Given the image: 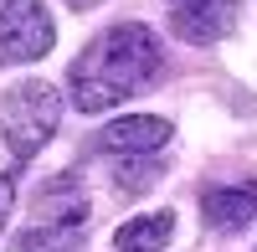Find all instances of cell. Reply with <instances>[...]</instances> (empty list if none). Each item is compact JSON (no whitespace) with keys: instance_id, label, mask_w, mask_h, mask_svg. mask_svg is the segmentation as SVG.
<instances>
[{"instance_id":"52a82bcc","label":"cell","mask_w":257,"mask_h":252,"mask_svg":"<svg viewBox=\"0 0 257 252\" xmlns=\"http://www.w3.org/2000/svg\"><path fill=\"white\" fill-rule=\"evenodd\" d=\"M170 237H175V211H149L113 232V252H165Z\"/></svg>"},{"instance_id":"8fae6325","label":"cell","mask_w":257,"mask_h":252,"mask_svg":"<svg viewBox=\"0 0 257 252\" xmlns=\"http://www.w3.org/2000/svg\"><path fill=\"white\" fill-rule=\"evenodd\" d=\"M11 206H16V170H0V232H6Z\"/></svg>"},{"instance_id":"ba28073f","label":"cell","mask_w":257,"mask_h":252,"mask_svg":"<svg viewBox=\"0 0 257 252\" xmlns=\"http://www.w3.org/2000/svg\"><path fill=\"white\" fill-rule=\"evenodd\" d=\"M36 216H47V226H82L88 221V196L77 191L72 175H57L47 191L36 196Z\"/></svg>"},{"instance_id":"5b68a950","label":"cell","mask_w":257,"mask_h":252,"mask_svg":"<svg viewBox=\"0 0 257 252\" xmlns=\"http://www.w3.org/2000/svg\"><path fill=\"white\" fill-rule=\"evenodd\" d=\"M170 118H155V113H128V118H113L108 129H98V139H93V150L98 155H155V150H165L170 144Z\"/></svg>"},{"instance_id":"7a4b0ae2","label":"cell","mask_w":257,"mask_h":252,"mask_svg":"<svg viewBox=\"0 0 257 252\" xmlns=\"http://www.w3.org/2000/svg\"><path fill=\"white\" fill-rule=\"evenodd\" d=\"M62 123V93L52 88V82H16V88H6V98H0V134H6L11 155L16 160H31L47 150V139L57 134Z\"/></svg>"},{"instance_id":"8992f818","label":"cell","mask_w":257,"mask_h":252,"mask_svg":"<svg viewBox=\"0 0 257 252\" xmlns=\"http://www.w3.org/2000/svg\"><path fill=\"white\" fill-rule=\"evenodd\" d=\"M201 216L216 232H242L257 216V180H231V185H206L201 191Z\"/></svg>"},{"instance_id":"6da1fadb","label":"cell","mask_w":257,"mask_h":252,"mask_svg":"<svg viewBox=\"0 0 257 252\" xmlns=\"http://www.w3.org/2000/svg\"><path fill=\"white\" fill-rule=\"evenodd\" d=\"M160 36L144 26V21H118V26L98 31L88 47L77 52V62L67 67V93L72 108L82 113H103L113 103L134 98L149 77L160 72Z\"/></svg>"},{"instance_id":"3957f363","label":"cell","mask_w":257,"mask_h":252,"mask_svg":"<svg viewBox=\"0 0 257 252\" xmlns=\"http://www.w3.org/2000/svg\"><path fill=\"white\" fill-rule=\"evenodd\" d=\"M57 47V21L41 0H6L0 6V67L36 62Z\"/></svg>"},{"instance_id":"9c48e42d","label":"cell","mask_w":257,"mask_h":252,"mask_svg":"<svg viewBox=\"0 0 257 252\" xmlns=\"http://www.w3.org/2000/svg\"><path fill=\"white\" fill-rule=\"evenodd\" d=\"M11 252H82V226H31L11 242Z\"/></svg>"},{"instance_id":"30bf717a","label":"cell","mask_w":257,"mask_h":252,"mask_svg":"<svg viewBox=\"0 0 257 252\" xmlns=\"http://www.w3.org/2000/svg\"><path fill=\"white\" fill-rule=\"evenodd\" d=\"M155 180H160V165L149 160V155H123V165H118V191H123V196L149 191Z\"/></svg>"},{"instance_id":"277c9868","label":"cell","mask_w":257,"mask_h":252,"mask_svg":"<svg viewBox=\"0 0 257 252\" xmlns=\"http://www.w3.org/2000/svg\"><path fill=\"white\" fill-rule=\"evenodd\" d=\"M170 26L190 47H211L237 31V0H165Z\"/></svg>"}]
</instances>
